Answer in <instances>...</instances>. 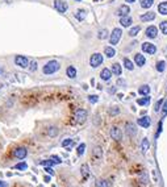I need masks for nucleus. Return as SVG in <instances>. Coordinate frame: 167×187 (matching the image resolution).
<instances>
[{
	"instance_id": "nucleus-22",
	"label": "nucleus",
	"mask_w": 167,
	"mask_h": 187,
	"mask_svg": "<svg viewBox=\"0 0 167 187\" xmlns=\"http://www.w3.org/2000/svg\"><path fill=\"white\" fill-rule=\"evenodd\" d=\"M92 154H93V158H95V159H100V158H101V156H103L101 148H100V146H96V148L93 149Z\"/></svg>"
},
{
	"instance_id": "nucleus-51",
	"label": "nucleus",
	"mask_w": 167,
	"mask_h": 187,
	"mask_svg": "<svg viewBox=\"0 0 167 187\" xmlns=\"http://www.w3.org/2000/svg\"><path fill=\"white\" fill-rule=\"evenodd\" d=\"M78 1H81V0H78Z\"/></svg>"
},
{
	"instance_id": "nucleus-17",
	"label": "nucleus",
	"mask_w": 167,
	"mask_h": 187,
	"mask_svg": "<svg viewBox=\"0 0 167 187\" xmlns=\"http://www.w3.org/2000/svg\"><path fill=\"white\" fill-rule=\"evenodd\" d=\"M86 16H87L86 9H76L75 11V19L78 20V21H83V20L86 19Z\"/></svg>"
},
{
	"instance_id": "nucleus-19",
	"label": "nucleus",
	"mask_w": 167,
	"mask_h": 187,
	"mask_svg": "<svg viewBox=\"0 0 167 187\" xmlns=\"http://www.w3.org/2000/svg\"><path fill=\"white\" fill-rule=\"evenodd\" d=\"M104 54L108 57V58H112V57L116 55V50H115V48H112V46H107L104 49Z\"/></svg>"
},
{
	"instance_id": "nucleus-5",
	"label": "nucleus",
	"mask_w": 167,
	"mask_h": 187,
	"mask_svg": "<svg viewBox=\"0 0 167 187\" xmlns=\"http://www.w3.org/2000/svg\"><path fill=\"white\" fill-rule=\"evenodd\" d=\"M15 65H17L19 67L25 69V67H28L29 66V59L24 55H16L15 57Z\"/></svg>"
},
{
	"instance_id": "nucleus-26",
	"label": "nucleus",
	"mask_w": 167,
	"mask_h": 187,
	"mask_svg": "<svg viewBox=\"0 0 167 187\" xmlns=\"http://www.w3.org/2000/svg\"><path fill=\"white\" fill-rule=\"evenodd\" d=\"M158 12L161 15H167V1H163L158 5Z\"/></svg>"
},
{
	"instance_id": "nucleus-41",
	"label": "nucleus",
	"mask_w": 167,
	"mask_h": 187,
	"mask_svg": "<svg viewBox=\"0 0 167 187\" xmlns=\"http://www.w3.org/2000/svg\"><path fill=\"white\" fill-rule=\"evenodd\" d=\"M163 102H165L163 99H161V100H158V102H157V104H155V107H154V111H155V112H158L159 109H161V105L163 104Z\"/></svg>"
},
{
	"instance_id": "nucleus-48",
	"label": "nucleus",
	"mask_w": 167,
	"mask_h": 187,
	"mask_svg": "<svg viewBox=\"0 0 167 187\" xmlns=\"http://www.w3.org/2000/svg\"><path fill=\"white\" fill-rule=\"evenodd\" d=\"M43 181H45L46 183H49L50 182V177H45V178H43Z\"/></svg>"
},
{
	"instance_id": "nucleus-4",
	"label": "nucleus",
	"mask_w": 167,
	"mask_h": 187,
	"mask_svg": "<svg viewBox=\"0 0 167 187\" xmlns=\"http://www.w3.org/2000/svg\"><path fill=\"white\" fill-rule=\"evenodd\" d=\"M74 120H75V123H78V124H83V123L87 120V111L83 108L76 109L75 113H74Z\"/></svg>"
},
{
	"instance_id": "nucleus-2",
	"label": "nucleus",
	"mask_w": 167,
	"mask_h": 187,
	"mask_svg": "<svg viewBox=\"0 0 167 187\" xmlns=\"http://www.w3.org/2000/svg\"><path fill=\"white\" fill-rule=\"evenodd\" d=\"M103 61H104L103 54H100V53H93V54L91 55V58H89V65H91V67L96 69V67H99V66L101 65Z\"/></svg>"
},
{
	"instance_id": "nucleus-40",
	"label": "nucleus",
	"mask_w": 167,
	"mask_h": 187,
	"mask_svg": "<svg viewBox=\"0 0 167 187\" xmlns=\"http://www.w3.org/2000/svg\"><path fill=\"white\" fill-rule=\"evenodd\" d=\"M29 70H31V71H36V70H37V62L36 61L29 62Z\"/></svg>"
},
{
	"instance_id": "nucleus-44",
	"label": "nucleus",
	"mask_w": 167,
	"mask_h": 187,
	"mask_svg": "<svg viewBox=\"0 0 167 187\" xmlns=\"http://www.w3.org/2000/svg\"><path fill=\"white\" fill-rule=\"evenodd\" d=\"M161 132H162V121H159V124H158V132H157V137L161 135Z\"/></svg>"
},
{
	"instance_id": "nucleus-3",
	"label": "nucleus",
	"mask_w": 167,
	"mask_h": 187,
	"mask_svg": "<svg viewBox=\"0 0 167 187\" xmlns=\"http://www.w3.org/2000/svg\"><path fill=\"white\" fill-rule=\"evenodd\" d=\"M122 36V31L120 28H115L111 33V36H109V42H111V46H115L119 44L120 38H121Z\"/></svg>"
},
{
	"instance_id": "nucleus-10",
	"label": "nucleus",
	"mask_w": 167,
	"mask_h": 187,
	"mask_svg": "<svg viewBox=\"0 0 167 187\" xmlns=\"http://www.w3.org/2000/svg\"><path fill=\"white\" fill-rule=\"evenodd\" d=\"M13 156L19 159H24L26 156H28V150L25 148H16L15 152H13Z\"/></svg>"
},
{
	"instance_id": "nucleus-34",
	"label": "nucleus",
	"mask_w": 167,
	"mask_h": 187,
	"mask_svg": "<svg viewBox=\"0 0 167 187\" xmlns=\"http://www.w3.org/2000/svg\"><path fill=\"white\" fill-rule=\"evenodd\" d=\"M50 161L53 162V165H59V163H62V159L59 158L58 156H51L50 157Z\"/></svg>"
},
{
	"instance_id": "nucleus-7",
	"label": "nucleus",
	"mask_w": 167,
	"mask_h": 187,
	"mask_svg": "<svg viewBox=\"0 0 167 187\" xmlns=\"http://www.w3.org/2000/svg\"><path fill=\"white\" fill-rule=\"evenodd\" d=\"M54 8L59 13H65L69 8V4L66 1H63V0H54Z\"/></svg>"
},
{
	"instance_id": "nucleus-50",
	"label": "nucleus",
	"mask_w": 167,
	"mask_h": 187,
	"mask_svg": "<svg viewBox=\"0 0 167 187\" xmlns=\"http://www.w3.org/2000/svg\"><path fill=\"white\" fill-rule=\"evenodd\" d=\"M1 73H3V69H1V66H0V74H1Z\"/></svg>"
},
{
	"instance_id": "nucleus-31",
	"label": "nucleus",
	"mask_w": 167,
	"mask_h": 187,
	"mask_svg": "<svg viewBox=\"0 0 167 187\" xmlns=\"http://www.w3.org/2000/svg\"><path fill=\"white\" fill-rule=\"evenodd\" d=\"M139 31H141V28H139V26H133V28L129 31V36H130V37H136V36L138 34Z\"/></svg>"
},
{
	"instance_id": "nucleus-32",
	"label": "nucleus",
	"mask_w": 167,
	"mask_h": 187,
	"mask_svg": "<svg viewBox=\"0 0 167 187\" xmlns=\"http://www.w3.org/2000/svg\"><path fill=\"white\" fill-rule=\"evenodd\" d=\"M124 66L128 70H133V67H134V65H133V62L130 61L129 58H124Z\"/></svg>"
},
{
	"instance_id": "nucleus-16",
	"label": "nucleus",
	"mask_w": 167,
	"mask_h": 187,
	"mask_svg": "<svg viewBox=\"0 0 167 187\" xmlns=\"http://www.w3.org/2000/svg\"><path fill=\"white\" fill-rule=\"evenodd\" d=\"M129 12H130V8L126 4L124 5H121L120 8L117 9V15L120 16V17H122V16H128L129 15Z\"/></svg>"
},
{
	"instance_id": "nucleus-37",
	"label": "nucleus",
	"mask_w": 167,
	"mask_h": 187,
	"mask_svg": "<svg viewBox=\"0 0 167 187\" xmlns=\"http://www.w3.org/2000/svg\"><path fill=\"white\" fill-rule=\"evenodd\" d=\"M15 169L16 170H26V169H28V165H26L25 162H20V163H17V165L15 166Z\"/></svg>"
},
{
	"instance_id": "nucleus-38",
	"label": "nucleus",
	"mask_w": 167,
	"mask_h": 187,
	"mask_svg": "<svg viewBox=\"0 0 167 187\" xmlns=\"http://www.w3.org/2000/svg\"><path fill=\"white\" fill-rule=\"evenodd\" d=\"M98 100H99V96H98V95H89V96H88V102L92 103V104L98 103Z\"/></svg>"
},
{
	"instance_id": "nucleus-33",
	"label": "nucleus",
	"mask_w": 167,
	"mask_h": 187,
	"mask_svg": "<svg viewBox=\"0 0 167 187\" xmlns=\"http://www.w3.org/2000/svg\"><path fill=\"white\" fill-rule=\"evenodd\" d=\"M159 29H161V32L163 34L167 36V21H162L161 24H159Z\"/></svg>"
},
{
	"instance_id": "nucleus-9",
	"label": "nucleus",
	"mask_w": 167,
	"mask_h": 187,
	"mask_svg": "<svg viewBox=\"0 0 167 187\" xmlns=\"http://www.w3.org/2000/svg\"><path fill=\"white\" fill-rule=\"evenodd\" d=\"M109 133H111V137L113 140H116V141H120L122 138V132L120 131V128H117V126H112Z\"/></svg>"
},
{
	"instance_id": "nucleus-15",
	"label": "nucleus",
	"mask_w": 167,
	"mask_h": 187,
	"mask_svg": "<svg viewBox=\"0 0 167 187\" xmlns=\"http://www.w3.org/2000/svg\"><path fill=\"white\" fill-rule=\"evenodd\" d=\"M133 20L132 17H129V16H122L121 19H120V24H121L122 28H128V26L132 25Z\"/></svg>"
},
{
	"instance_id": "nucleus-6",
	"label": "nucleus",
	"mask_w": 167,
	"mask_h": 187,
	"mask_svg": "<svg viewBox=\"0 0 167 187\" xmlns=\"http://www.w3.org/2000/svg\"><path fill=\"white\" fill-rule=\"evenodd\" d=\"M142 52L146 53V54H155L157 53V46L151 42H143L142 44Z\"/></svg>"
},
{
	"instance_id": "nucleus-42",
	"label": "nucleus",
	"mask_w": 167,
	"mask_h": 187,
	"mask_svg": "<svg viewBox=\"0 0 167 187\" xmlns=\"http://www.w3.org/2000/svg\"><path fill=\"white\" fill-rule=\"evenodd\" d=\"M57 132H58V131H57L55 126H50V131H49V135H50V136H55Z\"/></svg>"
},
{
	"instance_id": "nucleus-25",
	"label": "nucleus",
	"mask_w": 167,
	"mask_h": 187,
	"mask_svg": "<svg viewBox=\"0 0 167 187\" xmlns=\"http://www.w3.org/2000/svg\"><path fill=\"white\" fill-rule=\"evenodd\" d=\"M139 4H141L142 8L148 9V8H150V7L154 4V0H139Z\"/></svg>"
},
{
	"instance_id": "nucleus-49",
	"label": "nucleus",
	"mask_w": 167,
	"mask_h": 187,
	"mask_svg": "<svg viewBox=\"0 0 167 187\" xmlns=\"http://www.w3.org/2000/svg\"><path fill=\"white\" fill-rule=\"evenodd\" d=\"M125 1H126V3H134L136 0H125Z\"/></svg>"
},
{
	"instance_id": "nucleus-13",
	"label": "nucleus",
	"mask_w": 167,
	"mask_h": 187,
	"mask_svg": "<svg viewBox=\"0 0 167 187\" xmlns=\"http://www.w3.org/2000/svg\"><path fill=\"white\" fill-rule=\"evenodd\" d=\"M134 62H136L137 66L142 67V66L146 63V59H145V57H143V54H139V53H137V54L134 55Z\"/></svg>"
},
{
	"instance_id": "nucleus-23",
	"label": "nucleus",
	"mask_w": 167,
	"mask_h": 187,
	"mask_svg": "<svg viewBox=\"0 0 167 187\" xmlns=\"http://www.w3.org/2000/svg\"><path fill=\"white\" fill-rule=\"evenodd\" d=\"M81 173H82V175H83V179H87V178H88V175H89V170H88V165H87V163L82 165Z\"/></svg>"
},
{
	"instance_id": "nucleus-43",
	"label": "nucleus",
	"mask_w": 167,
	"mask_h": 187,
	"mask_svg": "<svg viewBox=\"0 0 167 187\" xmlns=\"http://www.w3.org/2000/svg\"><path fill=\"white\" fill-rule=\"evenodd\" d=\"M45 171L48 173V174H50V175H54V171H53V169L50 168V166H46V168H45Z\"/></svg>"
},
{
	"instance_id": "nucleus-24",
	"label": "nucleus",
	"mask_w": 167,
	"mask_h": 187,
	"mask_svg": "<svg viewBox=\"0 0 167 187\" xmlns=\"http://www.w3.org/2000/svg\"><path fill=\"white\" fill-rule=\"evenodd\" d=\"M149 103H150V96H148V95H145L143 98L137 100V104L138 105H149Z\"/></svg>"
},
{
	"instance_id": "nucleus-39",
	"label": "nucleus",
	"mask_w": 167,
	"mask_h": 187,
	"mask_svg": "<svg viewBox=\"0 0 167 187\" xmlns=\"http://www.w3.org/2000/svg\"><path fill=\"white\" fill-rule=\"evenodd\" d=\"M72 142H74V141H72L71 138H66V140H63V141H62V146H63V148H66V146H71Z\"/></svg>"
},
{
	"instance_id": "nucleus-29",
	"label": "nucleus",
	"mask_w": 167,
	"mask_h": 187,
	"mask_svg": "<svg viewBox=\"0 0 167 187\" xmlns=\"http://www.w3.org/2000/svg\"><path fill=\"white\" fill-rule=\"evenodd\" d=\"M157 71H159V73H163L165 71V69H166V61H159L158 63H157Z\"/></svg>"
},
{
	"instance_id": "nucleus-12",
	"label": "nucleus",
	"mask_w": 167,
	"mask_h": 187,
	"mask_svg": "<svg viewBox=\"0 0 167 187\" xmlns=\"http://www.w3.org/2000/svg\"><path fill=\"white\" fill-rule=\"evenodd\" d=\"M155 12H146L143 13V15L141 16V21L143 22H149V21H153V20L155 19Z\"/></svg>"
},
{
	"instance_id": "nucleus-28",
	"label": "nucleus",
	"mask_w": 167,
	"mask_h": 187,
	"mask_svg": "<svg viewBox=\"0 0 167 187\" xmlns=\"http://www.w3.org/2000/svg\"><path fill=\"white\" fill-rule=\"evenodd\" d=\"M95 186L96 187H109V183H108V181H105V179H98V181L95 182Z\"/></svg>"
},
{
	"instance_id": "nucleus-20",
	"label": "nucleus",
	"mask_w": 167,
	"mask_h": 187,
	"mask_svg": "<svg viewBox=\"0 0 167 187\" xmlns=\"http://www.w3.org/2000/svg\"><path fill=\"white\" fill-rule=\"evenodd\" d=\"M66 74H67L69 78L74 79L75 76H76V69L74 67V66H69L67 70H66Z\"/></svg>"
},
{
	"instance_id": "nucleus-8",
	"label": "nucleus",
	"mask_w": 167,
	"mask_h": 187,
	"mask_svg": "<svg viewBox=\"0 0 167 187\" xmlns=\"http://www.w3.org/2000/svg\"><path fill=\"white\" fill-rule=\"evenodd\" d=\"M145 34H146V37H149V38H155L157 36H158V28L154 25H150L146 28Z\"/></svg>"
},
{
	"instance_id": "nucleus-47",
	"label": "nucleus",
	"mask_w": 167,
	"mask_h": 187,
	"mask_svg": "<svg viewBox=\"0 0 167 187\" xmlns=\"http://www.w3.org/2000/svg\"><path fill=\"white\" fill-rule=\"evenodd\" d=\"M117 85H120V86H121V85H122V86H124V85H125V81H121V79H119Z\"/></svg>"
},
{
	"instance_id": "nucleus-14",
	"label": "nucleus",
	"mask_w": 167,
	"mask_h": 187,
	"mask_svg": "<svg viewBox=\"0 0 167 187\" xmlns=\"http://www.w3.org/2000/svg\"><path fill=\"white\" fill-rule=\"evenodd\" d=\"M137 123H138V125L142 126V128H149V126H150V117H149V116H143V117H139Z\"/></svg>"
},
{
	"instance_id": "nucleus-11",
	"label": "nucleus",
	"mask_w": 167,
	"mask_h": 187,
	"mask_svg": "<svg viewBox=\"0 0 167 187\" xmlns=\"http://www.w3.org/2000/svg\"><path fill=\"white\" fill-rule=\"evenodd\" d=\"M125 131H126V133H128L129 136L137 135V128H136V125L133 124V123H130V121L125 124Z\"/></svg>"
},
{
	"instance_id": "nucleus-45",
	"label": "nucleus",
	"mask_w": 167,
	"mask_h": 187,
	"mask_svg": "<svg viewBox=\"0 0 167 187\" xmlns=\"http://www.w3.org/2000/svg\"><path fill=\"white\" fill-rule=\"evenodd\" d=\"M162 112H163V116H166V115H167V100L165 102V105H163V109H162Z\"/></svg>"
},
{
	"instance_id": "nucleus-30",
	"label": "nucleus",
	"mask_w": 167,
	"mask_h": 187,
	"mask_svg": "<svg viewBox=\"0 0 167 187\" xmlns=\"http://www.w3.org/2000/svg\"><path fill=\"white\" fill-rule=\"evenodd\" d=\"M107 37H108V31H107V29H101V31H99V33H98V38L99 40H105Z\"/></svg>"
},
{
	"instance_id": "nucleus-27",
	"label": "nucleus",
	"mask_w": 167,
	"mask_h": 187,
	"mask_svg": "<svg viewBox=\"0 0 167 187\" xmlns=\"http://www.w3.org/2000/svg\"><path fill=\"white\" fill-rule=\"evenodd\" d=\"M149 92H150V87L148 85H143V86H141V87L138 88L139 95H149Z\"/></svg>"
},
{
	"instance_id": "nucleus-35",
	"label": "nucleus",
	"mask_w": 167,
	"mask_h": 187,
	"mask_svg": "<svg viewBox=\"0 0 167 187\" xmlns=\"http://www.w3.org/2000/svg\"><path fill=\"white\" fill-rule=\"evenodd\" d=\"M84 149H86V144H81V145L78 146V149H76L78 156H83V154H84Z\"/></svg>"
},
{
	"instance_id": "nucleus-21",
	"label": "nucleus",
	"mask_w": 167,
	"mask_h": 187,
	"mask_svg": "<svg viewBox=\"0 0 167 187\" xmlns=\"http://www.w3.org/2000/svg\"><path fill=\"white\" fill-rule=\"evenodd\" d=\"M121 65L120 63H113L112 65V74L115 75H121Z\"/></svg>"
},
{
	"instance_id": "nucleus-46",
	"label": "nucleus",
	"mask_w": 167,
	"mask_h": 187,
	"mask_svg": "<svg viewBox=\"0 0 167 187\" xmlns=\"http://www.w3.org/2000/svg\"><path fill=\"white\" fill-rule=\"evenodd\" d=\"M0 187H8V183L4 181H0Z\"/></svg>"
},
{
	"instance_id": "nucleus-18",
	"label": "nucleus",
	"mask_w": 167,
	"mask_h": 187,
	"mask_svg": "<svg viewBox=\"0 0 167 187\" xmlns=\"http://www.w3.org/2000/svg\"><path fill=\"white\" fill-rule=\"evenodd\" d=\"M112 76V71L109 69H103L101 73H100V78L103 79V81H109Z\"/></svg>"
},
{
	"instance_id": "nucleus-36",
	"label": "nucleus",
	"mask_w": 167,
	"mask_h": 187,
	"mask_svg": "<svg viewBox=\"0 0 167 187\" xmlns=\"http://www.w3.org/2000/svg\"><path fill=\"white\" fill-rule=\"evenodd\" d=\"M141 146H142V152L145 153L146 150L149 149V140H148V138H143V140H142V144H141Z\"/></svg>"
},
{
	"instance_id": "nucleus-1",
	"label": "nucleus",
	"mask_w": 167,
	"mask_h": 187,
	"mask_svg": "<svg viewBox=\"0 0 167 187\" xmlns=\"http://www.w3.org/2000/svg\"><path fill=\"white\" fill-rule=\"evenodd\" d=\"M59 67H61L59 62H58V61H55V59H53V61H49L45 66H43L42 71H43V74L50 75V74H54V73L58 71Z\"/></svg>"
}]
</instances>
